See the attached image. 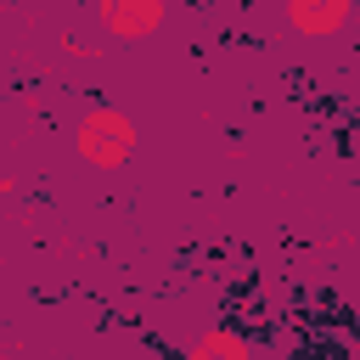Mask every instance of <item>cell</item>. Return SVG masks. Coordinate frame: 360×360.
I'll return each instance as SVG.
<instances>
[{
    "instance_id": "6da1fadb",
    "label": "cell",
    "mask_w": 360,
    "mask_h": 360,
    "mask_svg": "<svg viewBox=\"0 0 360 360\" xmlns=\"http://www.w3.org/2000/svg\"><path fill=\"white\" fill-rule=\"evenodd\" d=\"M73 146L90 169H124L135 158V124L118 107H90L73 129Z\"/></svg>"
},
{
    "instance_id": "7a4b0ae2",
    "label": "cell",
    "mask_w": 360,
    "mask_h": 360,
    "mask_svg": "<svg viewBox=\"0 0 360 360\" xmlns=\"http://www.w3.org/2000/svg\"><path fill=\"white\" fill-rule=\"evenodd\" d=\"M96 17L112 39H152L169 17V0H96Z\"/></svg>"
},
{
    "instance_id": "3957f363",
    "label": "cell",
    "mask_w": 360,
    "mask_h": 360,
    "mask_svg": "<svg viewBox=\"0 0 360 360\" xmlns=\"http://www.w3.org/2000/svg\"><path fill=\"white\" fill-rule=\"evenodd\" d=\"M349 17H354V0H287V22L304 39H332L349 28Z\"/></svg>"
},
{
    "instance_id": "277c9868",
    "label": "cell",
    "mask_w": 360,
    "mask_h": 360,
    "mask_svg": "<svg viewBox=\"0 0 360 360\" xmlns=\"http://www.w3.org/2000/svg\"><path fill=\"white\" fill-rule=\"evenodd\" d=\"M186 360H253V349H248L236 332L214 326L208 338H197V343H191V354H186Z\"/></svg>"
}]
</instances>
